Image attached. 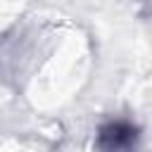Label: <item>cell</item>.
I'll use <instances>...</instances> for the list:
<instances>
[{
  "label": "cell",
  "mask_w": 152,
  "mask_h": 152,
  "mask_svg": "<svg viewBox=\"0 0 152 152\" xmlns=\"http://www.w3.org/2000/svg\"><path fill=\"white\" fill-rule=\"evenodd\" d=\"M133 142H135V128L121 121L104 126L97 135V145L104 152H124V150H131Z\"/></svg>",
  "instance_id": "obj_1"
}]
</instances>
